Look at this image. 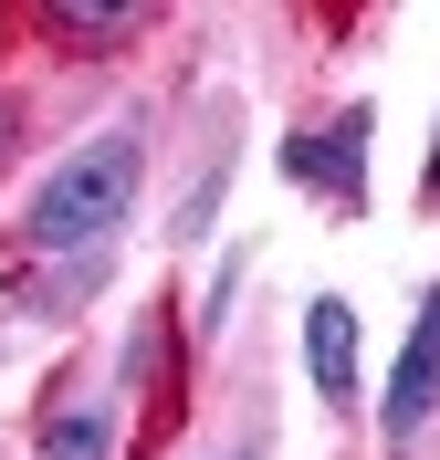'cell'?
Instances as JSON below:
<instances>
[{
    "label": "cell",
    "instance_id": "277c9868",
    "mask_svg": "<svg viewBox=\"0 0 440 460\" xmlns=\"http://www.w3.org/2000/svg\"><path fill=\"white\" fill-rule=\"evenodd\" d=\"M304 376H315L325 408H356V304L346 293H315L304 304Z\"/></svg>",
    "mask_w": 440,
    "mask_h": 460
},
{
    "label": "cell",
    "instance_id": "6da1fadb",
    "mask_svg": "<svg viewBox=\"0 0 440 460\" xmlns=\"http://www.w3.org/2000/svg\"><path fill=\"white\" fill-rule=\"evenodd\" d=\"M137 178H147V126H105L94 146H74L22 209V241L31 252H105L116 220L137 209Z\"/></svg>",
    "mask_w": 440,
    "mask_h": 460
},
{
    "label": "cell",
    "instance_id": "7a4b0ae2",
    "mask_svg": "<svg viewBox=\"0 0 440 460\" xmlns=\"http://www.w3.org/2000/svg\"><path fill=\"white\" fill-rule=\"evenodd\" d=\"M367 137H378V105H346L336 126H293L283 137V178L293 189H325L336 209L367 199Z\"/></svg>",
    "mask_w": 440,
    "mask_h": 460
},
{
    "label": "cell",
    "instance_id": "5b68a950",
    "mask_svg": "<svg viewBox=\"0 0 440 460\" xmlns=\"http://www.w3.org/2000/svg\"><path fill=\"white\" fill-rule=\"evenodd\" d=\"M42 460H116V408H63V419H42Z\"/></svg>",
    "mask_w": 440,
    "mask_h": 460
},
{
    "label": "cell",
    "instance_id": "ba28073f",
    "mask_svg": "<svg viewBox=\"0 0 440 460\" xmlns=\"http://www.w3.org/2000/svg\"><path fill=\"white\" fill-rule=\"evenodd\" d=\"M241 272H252V252H220V272H210V293H200V324H210V335H220V314H231Z\"/></svg>",
    "mask_w": 440,
    "mask_h": 460
},
{
    "label": "cell",
    "instance_id": "8992f818",
    "mask_svg": "<svg viewBox=\"0 0 440 460\" xmlns=\"http://www.w3.org/2000/svg\"><path fill=\"white\" fill-rule=\"evenodd\" d=\"M220 199H231V157H220V168H200V189L178 199V241H210V220H220Z\"/></svg>",
    "mask_w": 440,
    "mask_h": 460
},
{
    "label": "cell",
    "instance_id": "52a82bcc",
    "mask_svg": "<svg viewBox=\"0 0 440 460\" xmlns=\"http://www.w3.org/2000/svg\"><path fill=\"white\" fill-rule=\"evenodd\" d=\"M53 31H63V42H126L137 11H53Z\"/></svg>",
    "mask_w": 440,
    "mask_h": 460
},
{
    "label": "cell",
    "instance_id": "9c48e42d",
    "mask_svg": "<svg viewBox=\"0 0 440 460\" xmlns=\"http://www.w3.org/2000/svg\"><path fill=\"white\" fill-rule=\"evenodd\" d=\"M419 189H430V199H440V137H430V178H419Z\"/></svg>",
    "mask_w": 440,
    "mask_h": 460
},
{
    "label": "cell",
    "instance_id": "3957f363",
    "mask_svg": "<svg viewBox=\"0 0 440 460\" xmlns=\"http://www.w3.org/2000/svg\"><path fill=\"white\" fill-rule=\"evenodd\" d=\"M430 408H440V283L419 293V324H409V345H399V367H388V408H378L388 450H409V439L430 429Z\"/></svg>",
    "mask_w": 440,
    "mask_h": 460
}]
</instances>
